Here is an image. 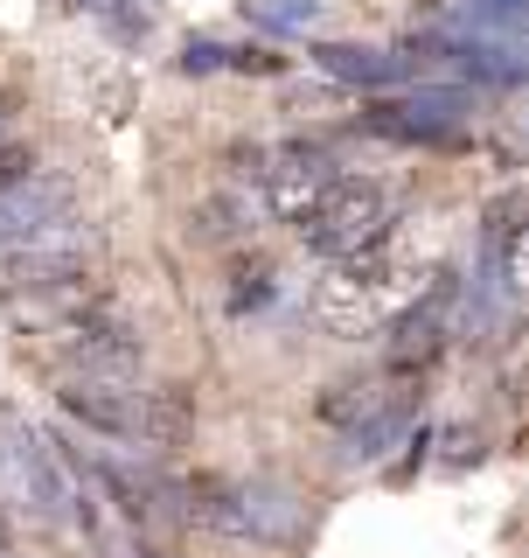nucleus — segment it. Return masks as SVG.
<instances>
[{"mask_svg": "<svg viewBox=\"0 0 529 558\" xmlns=\"http://www.w3.org/2000/svg\"><path fill=\"white\" fill-rule=\"evenodd\" d=\"M404 426H411V405L404 398H391V405H369L356 426L342 433V468H369L391 453V440H404Z\"/></svg>", "mask_w": 529, "mask_h": 558, "instance_id": "obj_11", "label": "nucleus"}, {"mask_svg": "<svg viewBox=\"0 0 529 558\" xmlns=\"http://www.w3.org/2000/svg\"><path fill=\"white\" fill-rule=\"evenodd\" d=\"M244 14H251L258 28H272V35H293V28L321 22V0H244Z\"/></svg>", "mask_w": 529, "mask_h": 558, "instance_id": "obj_14", "label": "nucleus"}, {"mask_svg": "<svg viewBox=\"0 0 529 558\" xmlns=\"http://www.w3.org/2000/svg\"><path fill=\"white\" fill-rule=\"evenodd\" d=\"M467 119H473L467 92H411V98L369 105L362 126L383 140H404V147H453V140H467Z\"/></svg>", "mask_w": 529, "mask_h": 558, "instance_id": "obj_6", "label": "nucleus"}, {"mask_svg": "<svg viewBox=\"0 0 529 558\" xmlns=\"http://www.w3.org/2000/svg\"><path fill=\"white\" fill-rule=\"evenodd\" d=\"M383 231H391V203L377 182H356V174H342L299 209V238L328 258H362V244H383Z\"/></svg>", "mask_w": 529, "mask_h": 558, "instance_id": "obj_5", "label": "nucleus"}, {"mask_svg": "<svg viewBox=\"0 0 529 558\" xmlns=\"http://www.w3.org/2000/svg\"><path fill=\"white\" fill-rule=\"evenodd\" d=\"M446 336H453V279H439L426 301H418V307L391 328V363H397V371H411V363H432Z\"/></svg>", "mask_w": 529, "mask_h": 558, "instance_id": "obj_10", "label": "nucleus"}, {"mask_svg": "<svg viewBox=\"0 0 529 558\" xmlns=\"http://www.w3.org/2000/svg\"><path fill=\"white\" fill-rule=\"evenodd\" d=\"M251 223H258L251 196H209V203L188 209V238H196V244H231V238L251 231Z\"/></svg>", "mask_w": 529, "mask_h": 558, "instance_id": "obj_12", "label": "nucleus"}, {"mask_svg": "<svg viewBox=\"0 0 529 558\" xmlns=\"http://www.w3.org/2000/svg\"><path fill=\"white\" fill-rule=\"evenodd\" d=\"M28 168H35V154H28V147H8V140H0V189H8V182H22Z\"/></svg>", "mask_w": 529, "mask_h": 558, "instance_id": "obj_18", "label": "nucleus"}, {"mask_svg": "<svg viewBox=\"0 0 529 558\" xmlns=\"http://www.w3.org/2000/svg\"><path fill=\"white\" fill-rule=\"evenodd\" d=\"M77 217V189H70L63 168H28L22 182L0 189V258L22 252L28 238H42L49 223Z\"/></svg>", "mask_w": 529, "mask_h": 558, "instance_id": "obj_7", "label": "nucleus"}, {"mask_svg": "<svg viewBox=\"0 0 529 558\" xmlns=\"http://www.w3.org/2000/svg\"><path fill=\"white\" fill-rule=\"evenodd\" d=\"M244 279H251V287H237L231 293V307L244 314V307H264V301H272V272H244Z\"/></svg>", "mask_w": 529, "mask_h": 558, "instance_id": "obj_17", "label": "nucleus"}, {"mask_svg": "<svg viewBox=\"0 0 529 558\" xmlns=\"http://www.w3.org/2000/svg\"><path fill=\"white\" fill-rule=\"evenodd\" d=\"M223 63H231V49H223V43H188L182 49V70H188V77H196V70H223Z\"/></svg>", "mask_w": 529, "mask_h": 558, "instance_id": "obj_16", "label": "nucleus"}, {"mask_svg": "<svg viewBox=\"0 0 529 558\" xmlns=\"http://www.w3.org/2000/svg\"><path fill=\"white\" fill-rule=\"evenodd\" d=\"M0 558H14V545H8V531H0Z\"/></svg>", "mask_w": 529, "mask_h": 558, "instance_id": "obj_20", "label": "nucleus"}, {"mask_svg": "<svg viewBox=\"0 0 529 558\" xmlns=\"http://www.w3.org/2000/svg\"><path fill=\"white\" fill-rule=\"evenodd\" d=\"M70 8H77V14H98L119 43H147V35H153V8H147V0H70Z\"/></svg>", "mask_w": 529, "mask_h": 558, "instance_id": "obj_13", "label": "nucleus"}, {"mask_svg": "<svg viewBox=\"0 0 529 558\" xmlns=\"http://www.w3.org/2000/svg\"><path fill=\"white\" fill-rule=\"evenodd\" d=\"M63 412L98 440H119L133 453H161L196 433V405L174 384H139V377H63Z\"/></svg>", "mask_w": 529, "mask_h": 558, "instance_id": "obj_1", "label": "nucleus"}, {"mask_svg": "<svg viewBox=\"0 0 529 558\" xmlns=\"http://www.w3.org/2000/svg\"><path fill=\"white\" fill-rule=\"evenodd\" d=\"M313 63L342 84H362V92L411 84V70H418V57H404V49H356V43H313Z\"/></svg>", "mask_w": 529, "mask_h": 558, "instance_id": "obj_9", "label": "nucleus"}, {"mask_svg": "<svg viewBox=\"0 0 529 558\" xmlns=\"http://www.w3.org/2000/svg\"><path fill=\"white\" fill-rule=\"evenodd\" d=\"M426 49L446 70H460V77H473V84H495V92L522 84V70H529V57L516 43H495V35H473V28H453V22H432Z\"/></svg>", "mask_w": 529, "mask_h": 558, "instance_id": "obj_8", "label": "nucleus"}, {"mask_svg": "<svg viewBox=\"0 0 529 558\" xmlns=\"http://www.w3.org/2000/svg\"><path fill=\"white\" fill-rule=\"evenodd\" d=\"M91 558H174V551L153 545L147 531H126V537H91Z\"/></svg>", "mask_w": 529, "mask_h": 558, "instance_id": "obj_15", "label": "nucleus"}, {"mask_svg": "<svg viewBox=\"0 0 529 558\" xmlns=\"http://www.w3.org/2000/svg\"><path fill=\"white\" fill-rule=\"evenodd\" d=\"M0 502L8 517H28V523H63V502H70V475L57 461L42 426L0 412Z\"/></svg>", "mask_w": 529, "mask_h": 558, "instance_id": "obj_3", "label": "nucleus"}, {"mask_svg": "<svg viewBox=\"0 0 529 558\" xmlns=\"http://www.w3.org/2000/svg\"><path fill=\"white\" fill-rule=\"evenodd\" d=\"M182 523H202V531L237 537V545L293 551L313 531V502L293 482H272V475H251V482L202 475V482H182Z\"/></svg>", "mask_w": 529, "mask_h": 558, "instance_id": "obj_2", "label": "nucleus"}, {"mask_svg": "<svg viewBox=\"0 0 529 558\" xmlns=\"http://www.w3.org/2000/svg\"><path fill=\"white\" fill-rule=\"evenodd\" d=\"M98 244H104L98 223L63 217V223H49L42 238H28L22 252L0 258V279H8L14 293H49V301H63V293H84V272H91Z\"/></svg>", "mask_w": 529, "mask_h": 558, "instance_id": "obj_4", "label": "nucleus"}, {"mask_svg": "<svg viewBox=\"0 0 529 558\" xmlns=\"http://www.w3.org/2000/svg\"><path fill=\"white\" fill-rule=\"evenodd\" d=\"M446 468H467V461H481V433H446Z\"/></svg>", "mask_w": 529, "mask_h": 558, "instance_id": "obj_19", "label": "nucleus"}]
</instances>
